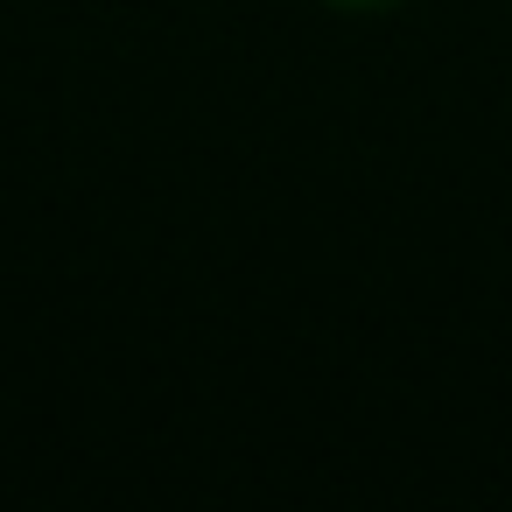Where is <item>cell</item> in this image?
Here are the masks:
<instances>
[{
	"instance_id": "1",
	"label": "cell",
	"mask_w": 512,
	"mask_h": 512,
	"mask_svg": "<svg viewBox=\"0 0 512 512\" xmlns=\"http://www.w3.org/2000/svg\"><path fill=\"white\" fill-rule=\"evenodd\" d=\"M323 8H344V15H379V8H400V0H323Z\"/></svg>"
}]
</instances>
